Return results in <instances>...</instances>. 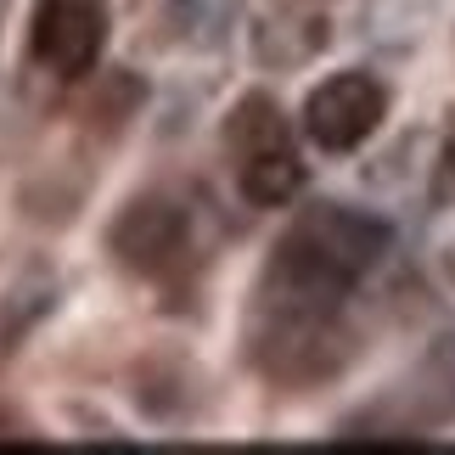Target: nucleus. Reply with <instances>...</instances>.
<instances>
[{
    "label": "nucleus",
    "instance_id": "8",
    "mask_svg": "<svg viewBox=\"0 0 455 455\" xmlns=\"http://www.w3.org/2000/svg\"><path fill=\"white\" fill-rule=\"evenodd\" d=\"M450 275H455V253H450Z\"/></svg>",
    "mask_w": 455,
    "mask_h": 455
},
{
    "label": "nucleus",
    "instance_id": "6",
    "mask_svg": "<svg viewBox=\"0 0 455 455\" xmlns=\"http://www.w3.org/2000/svg\"><path fill=\"white\" fill-rule=\"evenodd\" d=\"M416 388H422L427 405L439 411H455V321L439 331V338L427 343L422 365H416Z\"/></svg>",
    "mask_w": 455,
    "mask_h": 455
},
{
    "label": "nucleus",
    "instance_id": "2",
    "mask_svg": "<svg viewBox=\"0 0 455 455\" xmlns=\"http://www.w3.org/2000/svg\"><path fill=\"white\" fill-rule=\"evenodd\" d=\"M225 157H231L236 191L253 208H287L304 191V157L292 141L287 113L270 96H242L225 118Z\"/></svg>",
    "mask_w": 455,
    "mask_h": 455
},
{
    "label": "nucleus",
    "instance_id": "4",
    "mask_svg": "<svg viewBox=\"0 0 455 455\" xmlns=\"http://www.w3.org/2000/svg\"><path fill=\"white\" fill-rule=\"evenodd\" d=\"M28 51L57 79L91 74L108 51V0H40L28 23Z\"/></svg>",
    "mask_w": 455,
    "mask_h": 455
},
{
    "label": "nucleus",
    "instance_id": "3",
    "mask_svg": "<svg viewBox=\"0 0 455 455\" xmlns=\"http://www.w3.org/2000/svg\"><path fill=\"white\" fill-rule=\"evenodd\" d=\"M382 113H388V91H382L377 74L365 68H348V74H331L326 84H315L304 101V135L321 152H355L382 130Z\"/></svg>",
    "mask_w": 455,
    "mask_h": 455
},
{
    "label": "nucleus",
    "instance_id": "1",
    "mask_svg": "<svg viewBox=\"0 0 455 455\" xmlns=\"http://www.w3.org/2000/svg\"><path fill=\"white\" fill-rule=\"evenodd\" d=\"M394 231L365 208L315 203L282 231L259 282V360L275 377H321L338 365V309L382 265Z\"/></svg>",
    "mask_w": 455,
    "mask_h": 455
},
{
    "label": "nucleus",
    "instance_id": "5",
    "mask_svg": "<svg viewBox=\"0 0 455 455\" xmlns=\"http://www.w3.org/2000/svg\"><path fill=\"white\" fill-rule=\"evenodd\" d=\"M113 253L124 259L135 275L164 282V275L191 265V225H186V214L174 203L141 197V203H130L124 220L113 225Z\"/></svg>",
    "mask_w": 455,
    "mask_h": 455
},
{
    "label": "nucleus",
    "instance_id": "7",
    "mask_svg": "<svg viewBox=\"0 0 455 455\" xmlns=\"http://www.w3.org/2000/svg\"><path fill=\"white\" fill-rule=\"evenodd\" d=\"M450 197H455V124L439 147V169H433V203H450Z\"/></svg>",
    "mask_w": 455,
    "mask_h": 455
}]
</instances>
